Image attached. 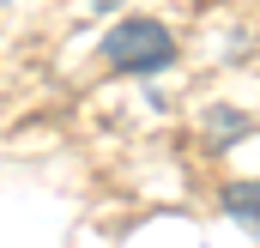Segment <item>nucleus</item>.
<instances>
[{
    "label": "nucleus",
    "mask_w": 260,
    "mask_h": 248,
    "mask_svg": "<svg viewBox=\"0 0 260 248\" xmlns=\"http://www.w3.org/2000/svg\"><path fill=\"white\" fill-rule=\"evenodd\" d=\"M170 55H176V37H170L164 18H121V24L103 37V61L115 67V73H133V79L157 73Z\"/></svg>",
    "instance_id": "f257e3e1"
},
{
    "label": "nucleus",
    "mask_w": 260,
    "mask_h": 248,
    "mask_svg": "<svg viewBox=\"0 0 260 248\" xmlns=\"http://www.w3.org/2000/svg\"><path fill=\"white\" fill-rule=\"evenodd\" d=\"M224 218H236L248 236H260V182H230L224 188Z\"/></svg>",
    "instance_id": "f03ea898"
}]
</instances>
